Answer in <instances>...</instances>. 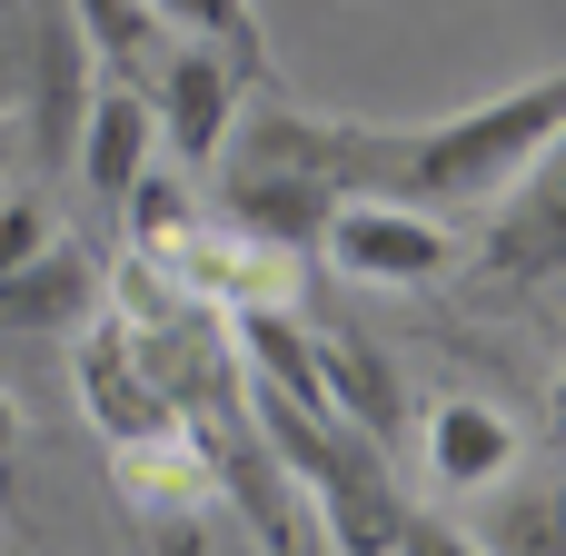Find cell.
Listing matches in <instances>:
<instances>
[{
  "label": "cell",
  "mask_w": 566,
  "mask_h": 556,
  "mask_svg": "<svg viewBox=\"0 0 566 556\" xmlns=\"http://www.w3.org/2000/svg\"><path fill=\"white\" fill-rule=\"evenodd\" d=\"M70 30H80L90 60H109V80H129V90H139V70L169 50V30H159L149 0H70Z\"/></svg>",
  "instance_id": "8fae6325"
},
{
  "label": "cell",
  "mask_w": 566,
  "mask_h": 556,
  "mask_svg": "<svg viewBox=\"0 0 566 556\" xmlns=\"http://www.w3.org/2000/svg\"><path fill=\"white\" fill-rule=\"evenodd\" d=\"M219 209L239 239L259 249H318V219L358 189H388V129H358V119H308V109H259V119H229L219 159Z\"/></svg>",
  "instance_id": "6da1fadb"
},
{
  "label": "cell",
  "mask_w": 566,
  "mask_h": 556,
  "mask_svg": "<svg viewBox=\"0 0 566 556\" xmlns=\"http://www.w3.org/2000/svg\"><path fill=\"white\" fill-rule=\"evenodd\" d=\"M149 10H159V30H169V40H209V50H229L249 80H269L259 0H149Z\"/></svg>",
  "instance_id": "7c38bea8"
},
{
  "label": "cell",
  "mask_w": 566,
  "mask_h": 556,
  "mask_svg": "<svg viewBox=\"0 0 566 556\" xmlns=\"http://www.w3.org/2000/svg\"><path fill=\"white\" fill-rule=\"evenodd\" d=\"M70 159H80V169H90V189L119 209V199H129V179L159 159L149 99H139L129 80H99V90H90V109H80V139H70Z\"/></svg>",
  "instance_id": "8992f818"
},
{
  "label": "cell",
  "mask_w": 566,
  "mask_h": 556,
  "mask_svg": "<svg viewBox=\"0 0 566 556\" xmlns=\"http://www.w3.org/2000/svg\"><path fill=\"white\" fill-rule=\"evenodd\" d=\"M488 507H478V556H557V478H497V487H478Z\"/></svg>",
  "instance_id": "30bf717a"
},
{
  "label": "cell",
  "mask_w": 566,
  "mask_h": 556,
  "mask_svg": "<svg viewBox=\"0 0 566 556\" xmlns=\"http://www.w3.org/2000/svg\"><path fill=\"white\" fill-rule=\"evenodd\" d=\"M318 249H328V269L358 279V289H428V279H448V259H458L448 209H418V199H388V189L338 199V209L318 219Z\"/></svg>",
  "instance_id": "277c9868"
},
{
  "label": "cell",
  "mask_w": 566,
  "mask_h": 556,
  "mask_svg": "<svg viewBox=\"0 0 566 556\" xmlns=\"http://www.w3.org/2000/svg\"><path fill=\"white\" fill-rule=\"evenodd\" d=\"M139 99H149V129L169 139V159L179 169H209L219 139H229V119L249 109V70L229 50H209V40H169L139 70Z\"/></svg>",
  "instance_id": "5b68a950"
},
{
  "label": "cell",
  "mask_w": 566,
  "mask_h": 556,
  "mask_svg": "<svg viewBox=\"0 0 566 556\" xmlns=\"http://www.w3.org/2000/svg\"><path fill=\"white\" fill-rule=\"evenodd\" d=\"M50 249V219H40V199H0V269H20V259H40Z\"/></svg>",
  "instance_id": "5bb4252c"
},
{
  "label": "cell",
  "mask_w": 566,
  "mask_h": 556,
  "mask_svg": "<svg viewBox=\"0 0 566 556\" xmlns=\"http://www.w3.org/2000/svg\"><path fill=\"white\" fill-rule=\"evenodd\" d=\"M517 468V428L488 408V398H438L428 408V487L448 497H478Z\"/></svg>",
  "instance_id": "52a82bcc"
},
{
  "label": "cell",
  "mask_w": 566,
  "mask_h": 556,
  "mask_svg": "<svg viewBox=\"0 0 566 556\" xmlns=\"http://www.w3.org/2000/svg\"><path fill=\"white\" fill-rule=\"evenodd\" d=\"M10 448H20V408L0 398V458H10Z\"/></svg>",
  "instance_id": "2e32d148"
},
{
  "label": "cell",
  "mask_w": 566,
  "mask_h": 556,
  "mask_svg": "<svg viewBox=\"0 0 566 556\" xmlns=\"http://www.w3.org/2000/svg\"><path fill=\"white\" fill-rule=\"evenodd\" d=\"M80 398H90V418H99L119 448L169 438V398L129 368V328H119V318H99V328H90V348H80Z\"/></svg>",
  "instance_id": "ba28073f"
},
{
  "label": "cell",
  "mask_w": 566,
  "mask_h": 556,
  "mask_svg": "<svg viewBox=\"0 0 566 556\" xmlns=\"http://www.w3.org/2000/svg\"><path fill=\"white\" fill-rule=\"evenodd\" d=\"M119 219H129V239L149 249V259H179L189 239H199V209L179 199V179H159V159L129 179V199H119Z\"/></svg>",
  "instance_id": "4fadbf2b"
},
{
  "label": "cell",
  "mask_w": 566,
  "mask_h": 556,
  "mask_svg": "<svg viewBox=\"0 0 566 556\" xmlns=\"http://www.w3.org/2000/svg\"><path fill=\"white\" fill-rule=\"evenodd\" d=\"M99 318V269L80 249H40L20 269H0V328H90Z\"/></svg>",
  "instance_id": "9c48e42d"
},
{
  "label": "cell",
  "mask_w": 566,
  "mask_h": 556,
  "mask_svg": "<svg viewBox=\"0 0 566 556\" xmlns=\"http://www.w3.org/2000/svg\"><path fill=\"white\" fill-rule=\"evenodd\" d=\"M566 129V80L537 70L458 119H428V129H388V199H418V209H497Z\"/></svg>",
  "instance_id": "7a4b0ae2"
},
{
  "label": "cell",
  "mask_w": 566,
  "mask_h": 556,
  "mask_svg": "<svg viewBox=\"0 0 566 556\" xmlns=\"http://www.w3.org/2000/svg\"><path fill=\"white\" fill-rule=\"evenodd\" d=\"M398 547H408V556H478V537H468V527H438V517H408Z\"/></svg>",
  "instance_id": "9a60e30c"
},
{
  "label": "cell",
  "mask_w": 566,
  "mask_h": 556,
  "mask_svg": "<svg viewBox=\"0 0 566 556\" xmlns=\"http://www.w3.org/2000/svg\"><path fill=\"white\" fill-rule=\"evenodd\" d=\"M249 418H259L269 458H279V468L328 507V527H338V547H348V556H388V547H398L408 497H398V478H388V448H378V438H358L348 418H318V408L279 398L269 378H249Z\"/></svg>",
  "instance_id": "3957f363"
},
{
  "label": "cell",
  "mask_w": 566,
  "mask_h": 556,
  "mask_svg": "<svg viewBox=\"0 0 566 556\" xmlns=\"http://www.w3.org/2000/svg\"><path fill=\"white\" fill-rule=\"evenodd\" d=\"M0 159H10V139H0Z\"/></svg>",
  "instance_id": "e0dca14e"
}]
</instances>
